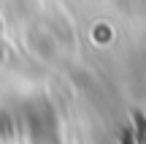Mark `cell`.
Here are the masks:
<instances>
[{
    "label": "cell",
    "instance_id": "obj_1",
    "mask_svg": "<svg viewBox=\"0 0 146 144\" xmlns=\"http://www.w3.org/2000/svg\"><path fill=\"white\" fill-rule=\"evenodd\" d=\"M135 123H138V133H141L138 139H141V141L146 144V123H143V117H141L138 112H135Z\"/></svg>",
    "mask_w": 146,
    "mask_h": 144
}]
</instances>
